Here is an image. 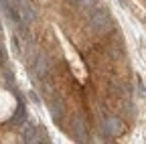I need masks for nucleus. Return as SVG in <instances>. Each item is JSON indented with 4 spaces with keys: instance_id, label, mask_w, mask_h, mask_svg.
Listing matches in <instances>:
<instances>
[{
    "instance_id": "10",
    "label": "nucleus",
    "mask_w": 146,
    "mask_h": 144,
    "mask_svg": "<svg viewBox=\"0 0 146 144\" xmlns=\"http://www.w3.org/2000/svg\"><path fill=\"white\" fill-rule=\"evenodd\" d=\"M69 2H81V0H69Z\"/></svg>"
},
{
    "instance_id": "9",
    "label": "nucleus",
    "mask_w": 146,
    "mask_h": 144,
    "mask_svg": "<svg viewBox=\"0 0 146 144\" xmlns=\"http://www.w3.org/2000/svg\"><path fill=\"white\" fill-rule=\"evenodd\" d=\"M81 4H83L85 8H89V6H94V4H96V0H81Z\"/></svg>"
},
{
    "instance_id": "8",
    "label": "nucleus",
    "mask_w": 146,
    "mask_h": 144,
    "mask_svg": "<svg viewBox=\"0 0 146 144\" xmlns=\"http://www.w3.org/2000/svg\"><path fill=\"white\" fill-rule=\"evenodd\" d=\"M25 116V106L21 104V106H18V110H16V114L12 116V120H18V118H23Z\"/></svg>"
},
{
    "instance_id": "2",
    "label": "nucleus",
    "mask_w": 146,
    "mask_h": 144,
    "mask_svg": "<svg viewBox=\"0 0 146 144\" xmlns=\"http://www.w3.org/2000/svg\"><path fill=\"white\" fill-rule=\"evenodd\" d=\"M89 21H91V27H94L96 31H104L108 25H110V19H108V12L104 8H96L94 12H91L89 16Z\"/></svg>"
},
{
    "instance_id": "5",
    "label": "nucleus",
    "mask_w": 146,
    "mask_h": 144,
    "mask_svg": "<svg viewBox=\"0 0 146 144\" xmlns=\"http://www.w3.org/2000/svg\"><path fill=\"white\" fill-rule=\"evenodd\" d=\"M120 130H122V126H120V120H118V118H110V120L106 122V132H108V134L116 136Z\"/></svg>"
},
{
    "instance_id": "1",
    "label": "nucleus",
    "mask_w": 146,
    "mask_h": 144,
    "mask_svg": "<svg viewBox=\"0 0 146 144\" xmlns=\"http://www.w3.org/2000/svg\"><path fill=\"white\" fill-rule=\"evenodd\" d=\"M12 4H14V8H16L18 16H21L23 25H31V23L35 21V12H33L31 4H29V0H14Z\"/></svg>"
},
{
    "instance_id": "4",
    "label": "nucleus",
    "mask_w": 146,
    "mask_h": 144,
    "mask_svg": "<svg viewBox=\"0 0 146 144\" xmlns=\"http://www.w3.org/2000/svg\"><path fill=\"white\" fill-rule=\"evenodd\" d=\"M23 138H25V142H39V136H36L35 126H31V124L23 126Z\"/></svg>"
},
{
    "instance_id": "7",
    "label": "nucleus",
    "mask_w": 146,
    "mask_h": 144,
    "mask_svg": "<svg viewBox=\"0 0 146 144\" xmlns=\"http://www.w3.org/2000/svg\"><path fill=\"white\" fill-rule=\"evenodd\" d=\"M75 134H77L79 142H83V140H85V130H83V122H81V120H77V122H75Z\"/></svg>"
},
{
    "instance_id": "6",
    "label": "nucleus",
    "mask_w": 146,
    "mask_h": 144,
    "mask_svg": "<svg viewBox=\"0 0 146 144\" xmlns=\"http://www.w3.org/2000/svg\"><path fill=\"white\" fill-rule=\"evenodd\" d=\"M51 114H53L55 120L61 118V114H63V110H61V102H53V106H51Z\"/></svg>"
},
{
    "instance_id": "3",
    "label": "nucleus",
    "mask_w": 146,
    "mask_h": 144,
    "mask_svg": "<svg viewBox=\"0 0 146 144\" xmlns=\"http://www.w3.org/2000/svg\"><path fill=\"white\" fill-rule=\"evenodd\" d=\"M35 71H36V75H39L41 79H45V77L49 75V63H47V57H43V55L36 57V61H35Z\"/></svg>"
}]
</instances>
